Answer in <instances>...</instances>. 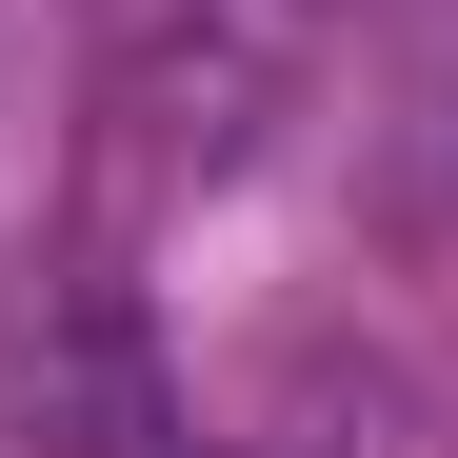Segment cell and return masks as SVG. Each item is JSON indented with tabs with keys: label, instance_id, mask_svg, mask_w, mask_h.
I'll return each mask as SVG.
<instances>
[{
	"label": "cell",
	"instance_id": "cell-1",
	"mask_svg": "<svg viewBox=\"0 0 458 458\" xmlns=\"http://www.w3.org/2000/svg\"><path fill=\"white\" fill-rule=\"evenodd\" d=\"M359 40V0H120L100 40V180L120 199H199L319 100V60Z\"/></svg>",
	"mask_w": 458,
	"mask_h": 458
}]
</instances>
